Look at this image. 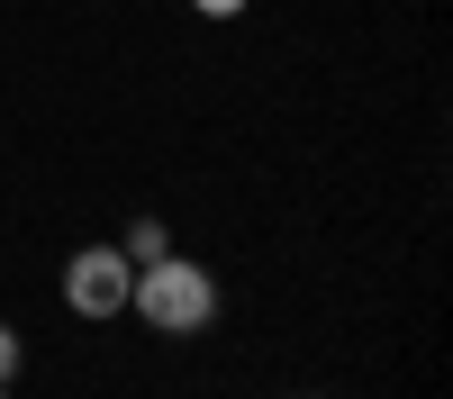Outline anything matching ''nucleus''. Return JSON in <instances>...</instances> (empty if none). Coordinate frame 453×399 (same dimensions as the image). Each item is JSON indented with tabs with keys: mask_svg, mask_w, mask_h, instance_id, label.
<instances>
[{
	"mask_svg": "<svg viewBox=\"0 0 453 399\" xmlns=\"http://www.w3.org/2000/svg\"><path fill=\"white\" fill-rule=\"evenodd\" d=\"M127 318H145L155 336H209V326H218V281H209V264H191L181 245L155 254V264H136Z\"/></svg>",
	"mask_w": 453,
	"mask_h": 399,
	"instance_id": "1",
	"label": "nucleus"
},
{
	"mask_svg": "<svg viewBox=\"0 0 453 399\" xmlns=\"http://www.w3.org/2000/svg\"><path fill=\"white\" fill-rule=\"evenodd\" d=\"M127 290H136V264L119 245H82L64 264V309L82 318V326H109V318H127Z\"/></svg>",
	"mask_w": 453,
	"mask_h": 399,
	"instance_id": "2",
	"label": "nucleus"
},
{
	"mask_svg": "<svg viewBox=\"0 0 453 399\" xmlns=\"http://www.w3.org/2000/svg\"><path fill=\"white\" fill-rule=\"evenodd\" d=\"M119 254H127V264H155V254H173V227H164V218H127Z\"/></svg>",
	"mask_w": 453,
	"mask_h": 399,
	"instance_id": "3",
	"label": "nucleus"
},
{
	"mask_svg": "<svg viewBox=\"0 0 453 399\" xmlns=\"http://www.w3.org/2000/svg\"><path fill=\"white\" fill-rule=\"evenodd\" d=\"M19 354H27V345H19V326H0V381H19Z\"/></svg>",
	"mask_w": 453,
	"mask_h": 399,
	"instance_id": "4",
	"label": "nucleus"
},
{
	"mask_svg": "<svg viewBox=\"0 0 453 399\" xmlns=\"http://www.w3.org/2000/svg\"><path fill=\"white\" fill-rule=\"evenodd\" d=\"M191 10H200V19H245L254 0H191Z\"/></svg>",
	"mask_w": 453,
	"mask_h": 399,
	"instance_id": "5",
	"label": "nucleus"
},
{
	"mask_svg": "<svg viewBox=\"0 0 453 399\" xmlns=\"http://www.w3.org/2000/svg\"><path fill=\"white\" fill-rule=\"evenodd\" d=\"M0 399H10V381H0Z\"/></svg>",
	"mask_w": 453,
	"mask_h": 399,
	"instance_id": "6",
	"label": "nucleus"
}]
</instances>
